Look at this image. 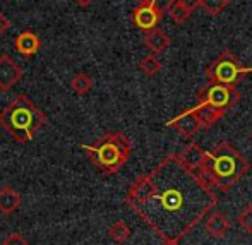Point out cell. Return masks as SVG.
I'll list each match as a JSON object with an SVG mask.
<instances>
[{
    "label": "cell",
    "mask_w": 252,
    "mask_h": 245,
    "mask_svg": "<svg viewBox=\"0 0 252 245\" xmlns=\"http://www.w3.org/2000/svg\"><path fill=\"white\" fill-rule=\"evenodd\" d=\"M166 12H168V16H170V19L173 21V23L175 24H184V23H187V21H189V17H190V10H187L186 7H182L180 5L179 2H173L172 5L168 7V10H166Z\"/></svg>",
    "instance_id": "18"
},
{
    "label": "cell",
    "mask_w": 252,
    "mask_h": 245,
    "mask_svg": "<svg viewBox=\"0 0 252 245\" xmlns=\"http://www.w3.org/2000/svg\"><path fill=\"white\" fill-rule=\"evenodd\" d=\"M202 154H204V149H202L199 144L190 143L182 153H179V158L182 159V161L186 163L190 170H194V172H196V168H197V165H199V159H201Z\"/></svg>",
    "instance_id": "15"
},
{
    "label": "cell",
    "mask_w": 252,
    "mask_h": 245,
    "mask_svg": "<svg viewBox=\"0 0 252 245\" xmlns=\"http://www.w3.org/2000/svg\"><path fill=\"white\" fill-rule=\"evenodd\" d=\"M192 110H194V113H196L197 122H199V125L202 129L213 127L223 115H225L221 110L215 108V106L208 105V103H201V101H197V105L192 106Z\"/></svg>",
    "instance_id": "12"
},
{
    "label": "cell",
    "mask_w": 252,
    "mask_h": 245,
    "mask_svg": "<svg viewBox=\"0 0 252 245\" xmlns=\"http://www.w3.org/2000/svg\"><path fill=\"white\" fill-rule=\"evenodd\" d=\"M40 47H41L40 38L31 30H24L23 33L17 34V38L14 40V50H16L19 55H23L24 59L33 57L34 53L40 50Z\"/></svg>",
    "instance_id": "10"
},
{
    "label": "cell",
    "mask_w": 252,
    "mask_h": 245,
    "mask_svg": "<svg viewBox=\"0 0 252 245\" xmlns=\"http://www.w3.org/2000/svg\"><path fill=\"white\" fill-rule=\"evenodd\" d=\"M130 237V228L126 221L119 219L108 228V239L115 244H126Z\"/></svg>",
    "instance_id": "16"
},
{
    "label": "cell",
    "mask_w": 252,
    "mask_h": 245,
    "mask_svg": "<svg viewBox=\"0 0 252 245\" xmlns=\"http://www.w3.org/2000/svg\"><path fill=\"white\" fill-rule=\"evenodd\" d=\"M197 101L208 103V105L215 106V108L221 110L223 113H226L230 108H233L240 101V91L237 90V86L208 83L197 93Z\"/></svg>",
    "instance_id": "6"
},
{
    "label": "cell",
    "mask_w": 252,
    "mask_h": 245,
    "mask_svg": "<svg viewBox=\"0 0 252 245\" xmlns=\"http://www.w3.org/2000/svg\"><path fill=\"white\" fill-rule=\"evenodd\" d=\"M148 2H150L153 7H156V9H158L159 12L165 14L166 10H168V7L172 5V3L175 2V0H148Z\"/></svg>",
    "instance_id": "23"
},
{
    "label": "cell",
    "mask_w": 252,
    "mask_h": 245,
    "mask_svg": "<svg viewBox=\"0 0 252 245\" xmlns=\"http://www.w3.org/2000/svg\"><path fill=\"white\" fill-rule=\"evenodd\" d=\"M90 161L103 175H115L132 154V143L124 132H106L94 144L81 146Z\"/></svg>",
    "instance_id": "3"
},
{
    "label": "cell",
    "mask_w": 252,
    "mask_h": 245,
    "mask_svg": "<svg viewBox=\"0 0 252 245\" xmlns=\"http://www.w3.org/2000/svg\"><path fill=\"white\" fill-rule=\"evenodd\" d=\"M139 69H141V72L146 74L148 77H153L159 72V69H161V62L156 59V55H146L139 62Z\"/></svg>",
    "instance_id": "19"
},
{
    "label": "cell",
    "mask_w": 252,
    "mask_h": 245,
    "mask_svg": "<svg viewBox=\"0 0 252 245\" xmlns=\"http://www.w3.org/2000/svg\"><path fill=\"white\" fill-rule=\"evenodd\" d=\"M24 76V70L10 55H0V91H9Z\"/></svg>",
    "instance_id": "8"
},
{
    "label": "cell",
    "mask_w": 252,
    "mask_h": 245,
    "mask_svg": "<svg viewBox=\"0 0 252 245\" xmlns=\"http://www.w3.org/2000/svg\"><path fill=\"white\" fill-rule=\"evenodd\" d=\"M220 197L179 153L166 154L126 192V204L163 242H180L213 211Z\"/></svg>",
    "instance_id": "1"
},
{
    "label": "cell",
    "mask_w": 252,
    "mask_h": 245,
    "mask_svg": "<svg viewBox=\"0 0 252 245\" xmlns=\"http://www.w3.org/2000/svg\"><path fill=\"white\" fill-rule=\"evenodd\" d=\"M10 30V19L3 12H0V36Z\"/></svg>",
    "instance_id": "24"
},
{
    "label": "cell",
    "mask_w": 252,
    "mask_h": 245,
    "mask_svg": "<svg viewBox=\"0 0 252 245\" xmlns=\"http://www.w3.org/2000/svg\"><path fill=\"white\" fill-rule=\"evenodd\" d=\"M168 127H173V129L177 130V132L180 134L182 137H192L194 134L197 132V130L201 129L199 122H197V117L196 113H194L192 108L189 110H184L182 113H179V115L175 117V119H172L168 123H166Z\"/></svg>",
    "instance_id": "9"
},
{
    "label": "cell",
    "mask_w": 252,
    "mask_h": 245,
    "mask_svg": "<svg viewBox=\"0 0 252 245\" xmlns=\"http://www.w3.org/2000/svg\"><path fill=\"white\" fill-rule=\"evenodd\" d=\"M47 123V115L26 94H17L0 110V127L9 132L16 143H30L34 134Z\"/></svg>",
    "instance_id": "2"
},
{
    "label": "cell",
    "mask_w": 252,
    "mask_h": 245,
    "mask_svg": "<svg viewBox=\"0 0 252 245\" xmlns=\"http://www.w3.org/2000/svg\"><path fill=\"white\" fill-rule=\"evenodd\" d=\"M21 202H23V197L14 187L5 185L0 189V213L2 214H14L21 208Z\"/></svg>",
    "instance_id": "13"
},
{
    "label": "cell",
    "mask_w": 252,
    "mask_h": 245,
    "mask_svg": "<svg viewBox=\"0 0 252 245\" xmlns=\"http://www.w3.org/2000/svg\"><path fill=\"white\" fill-rule=\"evenodd\" d=\"M230 2L232 0H199V5L209 16H218L220 12H223L230 5Z\"/></svg>",
    "instance_id": "20"
},
{
    "label": "cell",
    "mask_w": 252,
    "mask_h": 245,
    "mask_svg": "<svg viewBox=\"0 0 252 245\" xmlns=\"http://www.w3.org/2000/svg\"><path fill=\"white\" fill-rule=\"evenodd\" d=\"M177 2H179L182 7H186L187 10H190V12L199 7V0H177Z\"/></svg>",
    "instance_id": "25"
},
{
    "label": "cell",
    "mask_w": 252,
    "mask_h": 245,
    "mask_svg": "<svg viewBox=\"0 0 252 245\" xmlns=\"http://www.w3.org/2000/svg\"><path fill=\"white\" fill-rule=\"evenodd\" d=\"M213 154V180L216 190H228L247 175L251 161L230 143L221 141L211 151Z\"/></svg>",
    "instance_id": "4"
},
{
    "label": "cell",
    "mask_w": 252,
    "mask_h": 245,
    "mask_svg": "<svg viewBox=\"0 0 252 245\" xmlns=\"http://www.w3.org/2000/svg\"><path fill=\"white\" fill-rule=\"evenodd\" d=\"M230 228H232L230 219L220 211L211 213L204 221V230L211 239H221L228 233Z\"/></svg>",
    "instance_id": "11"
},
{
    "label": "cell",
    "mask_w": 252,
    "mask_h": 245,
    "mask_svg": "<svg viewBox=\"0 0 252 245\" xmlns=\"http://www.w3.org/2000/svg\"><path fill=\"white\" fill-rule=\"evenodd\" d=\"M74 2H76L79 7H90L91 3L94 2V0H74Z\"/></svg>",
    "instance_id": "26"
},
{
    "label": "cell",
    "mask_w": 252,
    "mask_h": 245,
    "mask_svg": "<svg viewBox=\"0 0 252 245\" xmlns=\"http://www.w3.org/2000/svg\"><path fill=\"white\" fill-rule=\"evenodd\" d=\"M93 86H94L93 79L84 72H77L76 76L70 79V88H72V91L77 94H88L93 90Z\"/></svg>",
    "instance_id": "17"
},
{
    "label": "cell",
    "mask_w": 252,
    "mask_h": 245,
    "mask_svg": "<svg viewBox=\"0 0 252 245\" xmlns=\"http://www.w3.org/2000/svg\"><path fill=\"white\" fill-rule=\"evenodd\" d=\"M163 245H179V242H163Z\"/></svg>",
    "instance_id": "27"
},
{
    "label": "cell",
    "mask_w": 252,
    "mask_h": 245,
    "mask_svg": "<svg viewBox=\"0 0 252 245\" xmlns=\"http://www.w3.org/2000/svg\"><path fill=\"white\" fill-rule=\"evenodd\" d=\"M237 219H239V225L242 226L249 235H252V204H247Z\"/></svg>",
    "instance_id": "21"
},
{
    "label": "cell",
    "mask_w": 252,
    "mask_h": 245,
    "mask_svg": "<svg viewBox=\"0 0 252 245\" xmlns=\"http://www.w3.org/2000/svg\"><path fill=\"white\" fill-rule=\"evenodd\" d=\"M161 19H163V12H159L156 7H153L148 0H141L132 9V12H130V21H132V24L139 31H144V33L158 28Z\"/></svg>",
    "instance_id": "7"
},
{
    "label": "cell",
    "mask_w": 252,
    "mask_h": 245,
    "mask_svg": "<svg viewBox=\"0 0 252 245\" xmlns=\"http://www.w3.org/2000/svg\"><path fill=\"white\" fill-rule=\"evenodd\" d=\"M247 74H252V67L242 65V62H239L230 50L220 53L211 62V65L206 69L208 83L228 84V86H235Z\"/></svg>",
    "instance_id": "5"
},
{
    "label": "cell",
    "mask_w": 252,
    "mask_h": 245,
    "mask_svg": "<svg viewBox=\"0 0 252 245\" xmlns=\"http://www.w3.org/2000/svg\"><path fill=\"white\" fill-rule=\"evenodd\" d=\"M170 43H172L170 36L163 30H159V28H155V30L148 31V33L144 34V45H146L153 53L165 52V50L170 47Z\"/></svg>",
    "instance_id": "14"
},
{
    "label": "cell",
    "mask_w": 252,
    "mask_h": 245,
    "mask_svg": "<svg viewBox=\"0 0 252 245\" xmlns=\"http://www.w3.org/2000/svg\"><path fill=\"white\" fill-rule=\"evenodd\" d=\"M0 245H30V242L24 239L23 233L12 232V233H9V237H7L5 240H2V244Z\"/></svg>",
    "instance_id": "22"
}]
</instances>
